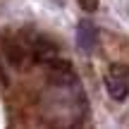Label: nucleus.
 I'll list each match as a JSON object with an SVG mask.
<instances>
[{
	"label": "nucleus",
	"mask_w": 129,
	"mask_h": 129,
	"mask_svg": "<svg viewBox=\"0 0 129 129\" xmlns=\"http://www.w3.org/2000/svg\"><path fill=\"white\" fill-rule=\"evenodd\" d=\"M34 57H36V62H53L57 57V46L55 43H50L48 38H36V43H34Z\"/></svg>",
	"instance_id": "f257e3e1"
},
{
	"label": "nucleus",
	"mask_w": 129,
	"mask_h": 129,
	"mask_svg": "<svg viewBox=\"0 0 129 129\" xmlns=\"http://www.w3.org/2000/svg\"><path fill=\"white\" fill-rule=\"evenodd\" d=\"M105 86H108V93H110L115 101H124L127 93H129V86H127V79H120V77H108L105 79Z\"/></svg>",
	"instance_id": "f03ea898"
},
{
	"label": "nucleus",
	"mask_w": 129,
	"mask_h": 129,
	"mask_svg": "<svg viewBox=\"0 0 129 129\" xmlns=\"http://www.w3.org/2000/svg\"><path fill=\"white\" fill-rule=\"evenodd\" d=\"M5 57H7V62L12 64V67H22V62H24V48L19 46V43L10 41L7 46H5Z\"/></svg>",
	"instance_id": "7ed1b4c3"
},
{
	"label": "nucleus",
	"mask_w": 129,
	"mask_h": 129,
	"mask_svg": "<svg viewBox=\"0 0 129 129\" xmlns=\"http://www.w3.org/2000/svg\"><path fill=\"white\" fill-rule=\"evenodd\" d=\"M93 41H96V31H93V26L88 22H81V24H79V46L88 50V48L93 46Z\"/></svg>",
	"instance_id": "20e7f679"
},
{
	"label": "nucleus",
	"mask_w": 129,
	"mask_h": 129,
	"mask_svg": "<svg viewBox=\"0 0 129 129\" xmlns=\"http://www.w3.org/2000/svg\"><path fill=\"white\" fill-rule=\"evenodd\" d=\"M50 64V72H53V77L55 79H67V81H72V67H69V62H64V60H53V62H48Z\"/></svg>",
	"instance_id": "39448f33"
},
{
	"label": "nucleus",
	"mask_w": 129,
	"mask_h": 129,
	"mask_svg": "<svg viewBox=\"0 0 129 129\" xmlns=\"http://www.w3.org/2000/svg\"><path fill=\"white\" fill-rule=\"evenodd\" d=\"M77 3L84 12H96L98 10V0H77Z\"/></svg>",
	"instance_id": "423d86ee"
},
{
	"label": "nucleus",
	"mask_w": 129,
	"mask_h": 129,
	"mask_svg": "<svg viewBox=\"0 0 129 129\" xmlns=\"http://www.w3.org/2000/svg\"><path fill=\"white\" fill-rule=\"evenodd\" d=\"M3 77H5V74H3V64H0V79H3Z\"/></svg>",
	"instance_id": "0eeeda50"
}]
</instances>
